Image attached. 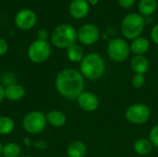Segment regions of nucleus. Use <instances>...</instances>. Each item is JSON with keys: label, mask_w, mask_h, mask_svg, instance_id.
<instances>
[{"label": "nucleus", "mask_w": 158, "mask_h": 157, "mask_svg": "<svg viewBox=\"0 0 158 157\" xmlns=\"http://www.w3.org/2000/svg\"><path fill=\"white\" fill-rule=\"evenodd\" d=\"M55 85L61 96L69 100H77L80 94L84 92V77L76 69L65 68L56 75Z\"/></svg>", "instance_id": "obj_1"}, {"label": "nucleus", "mask_w": 158, "mask_h": 157, "mask_svg": "<svg viewBox=\"0 0 158 157\" xmlns=\"http://www.w3.org/2000/svg\"><path fill=\"white\" fill-rule=\"evenodd\" d=\"M80 69L84 78L90 81L98 80L106 71L105 59L97 53H90L84 56L80 64Z\"/></svg>", "instance_id": "obj_2"}, {"label": "nucleus", "mask_w": 158, "mask_h": 157, "mask_svg": "<svg viewBox=\"0 0 158 157\" xmlns=\"http://www.w3.org/2000/svg\"><path fill=\"white\" fill-rule=\"evenodd\" d=\"M78 39L77 31L69 24H60L56 26L52 34L51 41L53 44L60 49H67L76 43Z\"/></svg>", "instance_id": "obj_3"}, {"label": "nucleus", "mask_w": 158, "mask_h": 157, "mask_svg": "<svg viewBox=\"0 0 158 157\" xmlns=\"http://www.w3.org/2000/svg\"><path fill=\"white\" fill-rule=\"evenodd\" d=\"M145 27V19L140 14H127L121 22V32L129 40H134L141 36Z\"/></svg>", "instance_id": "obj_4"}, {"label": "nucleus", "mask_w": 158, "mask_h": 157, "mask_svg": "<svg viewBox=\"0 0 158 157\" xmlns=\"http://www.w3.org/2000/svg\"><path fill=\"white\" fill-rule=\"evenodd\" d=\"M46 125V115L41 111H31L28 113L22 120L23 129L30 134L41 133L45 130Z\"/></svg>", "instance_id": "obj_5"}, {"label": "nucleus", "mask_w": 158, "mask_h": 157, "mask_svg": "<svg viewBox=\"0 0 158 157\" xmlns=\"http://www.w3.org/2000/svg\"><path fill=\"white\" fill-rule=\"evenodd\" d=\"M131 53L129 43L121 38H114L107 44V55L114 62L125 61Z\"/></svg>", "instance_id": "obj_6"}, {"label": "nucleus", "mask_w": 158, "mask_h": 157, "mask_svg": "<svg viewBox=\"0 0 158 157\" xmlns=\"http://www.w3.org/2000/svg\"><path fill=\"white\" fill-rule=\"evenodd\" d=\"M151 116L150 108L144 104H133L130 105L125 112L126 119L131 124L141 125L146 123Z\"/></svg>", "instance_id": "obj_7"}, {"label": "nucleus", "mask_w": 158, "mask_h": 157, "mask_svg": "<svg viewBox=\"0 0 158 157\" xmlns=\"http://www.w3.org/2000/svg\"><path fill=\"white\" fill-rule=\"evenodd\" d=\"M51 46L46 41L36 40L31 43L28 49V56L33 63L40 64L46 61L51 56Z\"/></svg>", "instance_id": "obj_8"}, {"label": "nucleus", "mask_w": 158, "mask_h": 157, "mask_svg": "<svg viewBox=\"0 0 158 157\" xmlns=\"http://www.w3.org/2000/svg\"><path fill=\"white\" fill-rule=\"evenodd\" d=\"M78 40L84 45H91L95 43L100 37V31L98 27L93 23H86L82 25L77 31Z\"/></svg>", "instance_id": "obj_9"}, {"label": "nucleus", "mask_w": 158, "mask_h": 157, "mask_svg": "<svg viewBox=\"0 0 158 157\" xmlns=\"http://www.w3.org/2000/svg\"><path fill=\"white\" fill-rule=\"evenodd\" d=\"M36 15L31 9H22L18 12L15 18V23L20 30L27 31L31 29L36 23Z\"/></svg>", "instance_id": "obj_10"}, {"label": "nucleus", "mask_w": 158, "mask_h": 157, "mask_svg": "<svg viewBox=\"0 0 158 157\" xmlns=\"http://www.w3.org/2000/svg\"><path fill=\"white\" fill-rule=\"evenodd\" d=\"M79 106L86 112H94L99 107L98 97L91 92H82L77 98Z\"/></svg>", "instance_id": "obj_11"}, {"label": "nucleus", "mask_w": 158, "mask_h": 157, "mask_svg": "<svg viewBox=\"0 0 158 157\" xmlns=\"http://www.w3.org/2000/svg\"><path fill=\"white\" fill-rule=\"evenodd\" d=\"M89 3L86 0H72L69 5V13L72 18L81 19L89 13Z\"/></svg>", "instance_id": "obj_12"}, {"label": "nucleus", "mask_w": 158, "mask_h": 157, "mask_svg": "<svg viewBox=\"0 0 158 157\" xmlns=\"http://www.w3.org/2000/svg\"><path fill=\"white\" fill-rule=\"evenodd\" d=\"M25 95V89L17 83L8 84L5 88V98L9 101H19L21 100Z\"/></svg>", "instance_id": "obj_13"}, {"label": "nucleus", "mask_w": 158, "mask_h": 157, "mask_svg": "<svg viewBox=\"0 0 158 157\" xmlns=\"http://www.w3.org/2000/svg\"><path fill=\"white\" fill-rule=\"evenodd\" d=\"M130 48L135 56H144V54L150 49V42L147 38L140 36L132 40Z\"/></svg>", "instance_id": "obj_14"}, {"label": "nucleus", "mask_w": 158, "mask_h": 157, "mask_svg": "<svg viewBox=\"0 0 158 157\" xmlns=\"http://www.w3.org/2000/svg\"><path fill=\"white\" fill-rule=\"evenodd\" d=\"M131 66L132 70L137 74H145L150 67L149 60L144 56H134L131 58Z\"/></svg>", "instance_id": "obj_15"}, {"label": "nucleus", "mask_w": 158, "mask_h": 157, "mask_svg": "<svg viewBox=\"0 0 158 157\" xmlns=\"http://www.w3.org/2000/svg\"><path fill=\"white\" fill-rule=\"evenodd\" d=\"M87 153L86 145L81 141L71 142L67 148L68 157H84Z\"/></svg>", "instance_id": "obj_16"}, {"label": "nucleus", "mask_w": 158, "mask_h": 157, "mask_svg": "<svg viewBox=\"0 0 158 157\" xmlns=\"http://www.w3.org/2000/svg\"><path fill=\"white\" fill-rule=\"evenodd\" d=\"M46 120L51 126L55 128H61L67 122L66 115L58 110H52L46 114Z\"/></svg>", "instance_id": "obj_17"}, {"label": "nucleus", "mask_w": 158, "mask_h": 157, "mask_svg": "<svg viewBox=\"0 0 158 157\" xmlns=\"http://www.w3.org/2000/svg\"><path fill=\"white\" fill-rule=\"evenodd\" d=\"M154 145L149 139L141 138L134 142L133 150L136 154L140 155H148L154 150Z\"/></svg>", "instance_id": "obj_18"}, {"label": "nucleus", "mask_w": 158, "mask_h": 157, "mask_svg": "<svg viewBox=\"0 0 158 157\" xmlns=\"http://www.w3.org/2000/svg\"><path fill=\"white\" fill-rule=\"evenodd\" d=\"M67 56L69 60L73 63H78V62L81 63L84 57L83 48L81 45L74 43L69 48H67Z\"/></svg>", "instance_id": "obj_19"}, {"label": "nucleus", "mask_w": 158, "mask_h": 157, "mask_svg": "<svg viewBox=\"0 0 158 157\" xmlns=\"http://www.w3.org/2000/svg\"><path fill=\"white\" fill-rule=\"evenodd\" d=\"M157 8V0H140L138 5V10L140 15L150 16Z\"/></svg>", "instance_id": "obj_20"}, {"label": "nucleus", "mask_w": 158, "mask_h": 157, "mask_svg": "<svg viewBox=\"0 0 158 157\" xmlns=\"http://www.w3.org/2000/svg\"><path fill=\"white\" fill-rule=\"evenodd\" d=\"M15 129L13 119L6 116L0 117V135H8Z\"/></svg>", "instance_id": "obj_21"}, {"label": "nucleus", "mask_w": 158, "mask_h": 157, "mask_svg": "<svg viewBox=\"0 0 158 157\" xmlns=\"http://www.w3.org/2000/svg\"><path fill=\"white\" fill-rule=\"evenodd\" d=\"M21 149L19 144L15 143H7L3 146L2 155L4 157H19Z\"/></svg>", "instance_id": "obj_22"}, {"label": "nucleus", "mask_w": 158, "mask_h": 157, "mask_svg": "<svg viewBox=\"0 0 158 157\" xmlns=\"http://www.w3.org/2000/svg\"><path fill=\"white\" fill-rule=\"evenodd\" d=\"M131 83H132V86L136 89H140L142 88L144 83H145V77L143 74H137L135 73V75L132 77V80H131Z\"/></svg>", "instance_id": "obj_23"}, {"label": "nucleus", "mask_w": 158, "mask_h": 157, "mask_svg": "<svg viewBox=\"0 0 158 157\" xmlns=\"http://www.w3.org/2000/svg\"><path fill=\"white\" fill-rule=\"evenodd\" d=\"M149 140L155 147L158 148V124L154 126L149 133Z\"/></svg>", "instance_id": "obj_24"}, {"label": "nucleus", "mask_w": 158, "mask_h": 157, "mask_svg": "<svg viewBox=\"0 0 158 157\" xmlns=\"http://www.w3.org/2000/svg\"><path fill=\"white\" fill-rule=\"evenodd\" d=\"M7 50H8V44L6 41L0 37V56H4L5 54H6Z\"/></svg>", "instance_id": "obj_25"}, {"label": "nucleus", "mask_w": 158, "mask_h": 157, "mask_svg": "<svg viewBox=\"0 0 158 157\" xmlns=\"http://www.w3.org/2000/svg\"><path fill=\"white\" fill-rule=\"evenodd\" d=\"M136 0H118V4L120 6L124 7V8H130L134 4H135Z\"/></svg>", "instance_id": "obj_26"}, {"label": "nucleus", "mask_w": 158, "mask_h": 157, "mask_svg": "<svg viewBox=\"0 0 158 157\" xmlns=\"http://www.w3.org/2000/svg\"><path fill=\"white\" fill-rule=\"evenodd\" d=\"M151 38L153 42L158 45V24L155 25L151 31Z\"/></svg>", "instance_id": "obj_27"}, {"label": "nucleus", "mask_w": 158, "mask_h": 157, "mask_svg": "<svg viewBox=\"0 0 158 157\" xmlns=\"http://www.w3.org/2000/svg\"><path fill=\"white\" fill-rule=\"evenodd\" d=\"M37 36H38V40L40 41H46V39L48 38V31L46 30H40L37 33Z\"/></svg>", "instance_id": "obj_28"}, {"label": "nucleus", "mask_w": 158, "mask_h": 157, "mask_svg": "<svg viewBox=\"0 0 158 157\" xmlns=\"http://www.w3.org/2000/svg\"><path fill=\"white\" fill-rule=\"evenodd\" d=\"M33 145L39 149V150H45L47 147H48V143L46 142H44V141H39V142H36L33 143Z\"/></svg>", "instance_id": "obj_29"}, {"label": "nucleus", "mask_w": 158, "mask_h": 157, "mask_svg": "<svg viewBox=\"0 0 158 157\" xmlns=\"http://www.w3.org/2000/svg\"><path fill=\"white\" fill-rule=\"evenodd\" d=\"M5 99V88L0 84V103Z\"/></svg>", "instance_id": "obj_30"}, {"label": "nucleus", "mask_w": 158, "mask_h": 157, "mask_svg": "<svg viewBox=\"0 0 158 157\" xmlns=\"http://www.w3.org/2000/svg\"><path fill=\"white\" fill-rule=\"evenodd\" d=\"M86 1L89 3V5H92V6H95L99 2V0H86Z\"/></svg>", "instance_id": "obj_31"}, {"label": "nucleus", "mask_w": 158, "mask_h": 157, "mask_svg": "<svg viewBox=\"0 0 158 157\" xmlns=\"http://www.w3.org/2000/svg\"><path fill=\"white\" fill-rule=\"evenodd\" d=\"M2 152H3V145H2V143H1V142H0V156H1V155H2Z\"/></svg>", "instance_id": "obj_32"}, {"label": "nucleus", "mask_w": 158, "mask_h": 157, "mask_svg": "<svg viewBox=\"0 0 158 157\" xmlns=\"http://www.w3.org/2000/svg\"><path fill=\"white\" fill-rule=\"evenodd\" d=\"M24 143L26 144V145H28V144H30V140H28V139H24Z\"/></svg>", "instance_id": "obj_33"}, {"label": "nucleus", "mask_w": 158, "mask_h": 157, "mask_svg": "<svg viewBox=\"0 0 158 157\" xmlns=\"http://www.w3.org/2000/svg\"><path fill=\"white\" fill-rule=\"evenodd\" d=\"M22 157H33V156H30V155H26V156H22Z\"/></svg>", "instance_id": "obj_34"}, {"label": "nucleus", "mask_w": 158, "mask_h": 157, "mask_svg": "<svg viewBox=\"0 0 158 157\" xmlns=\"http://www.w3.org/2000/svg\"><path fill=\"white\" fill-rule=\"evenodd\" d=\"M0 157H4V156H0Z\"/></svg>", "instance_id": "obj_35"}, {"label": "nucleus", "mask_w": 158, "mask_h": 157, "mask_svg": "<svg viewBox=\"0 0 158 157\" xmlns=\"http://www.w3.org/2000/svg\"><path fill=\"white\" fill-rule=\"evenodd\" d=\"M66 157H68V156H66Z\"/></svg>", "instance_id": "obj_36"}]
</instances>
